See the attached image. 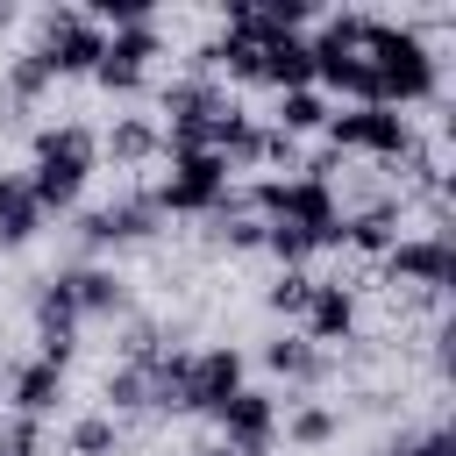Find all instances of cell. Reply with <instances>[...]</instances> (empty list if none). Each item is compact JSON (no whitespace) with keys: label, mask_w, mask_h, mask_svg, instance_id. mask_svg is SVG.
Instances as JSON below:
<instances>
[{"label":"cell","mask_w":456,"mask_h":456,"mask_svg":"<svg viewBox=\"0 0 456 456\" xmlns=\"http://www.w3.org/2000/svg\"><path fill=\"white\" fill-rule=\"evenodd\" d=\"M356 50H363V57H370V71H378V107L406 114V107L435 100V86H442V64H435V50H428L413 28L363 14V43H356Z\"/></svg>","instance_id":"1"},{"label":"cell","mask_w":456,"mask_h":456,"mask_svg":"<svg viewBox=\"0 0 456 456\" xmlns=\"http://www.w3.org/2000/svg\"><path fill=\"white\" fill-rule=\"evenodd\" d=\"M93 164H100V135L78 128V121H57V128H36V164L21 178H28L43 214H71L86 178H93Z\"/></svg>","instance_id":"2"},{"label":"cell","mask_w":456,"mask_h":456,"mask_svg":"<svg viewBox=\"0 0 456 456\" xmlns=\"http://www.w3.org/2000/svg\"><path fill=\"white\" fill-rule=\"evenodd\" d=\"M249 207L264 214V221H285V228H299V235H314V249H342V207H335V192H328V178H264V185H249Z\"/></svg>","instance_id":"3"},{"label":"cell","mask_w":456,"mask_h":456,"mask_svg":"<svg viewBox=\"0 0 456 456\" xmlns=\"http://www.w3.org/2000/svg\"><path fill=\"white\" fill-rule=\"evenodd\" d=\"M100 50H107V28H93L78 7H50L43 28H36V50H28V57H36L50 78H93Z\"/></svg>","instance_id":"4"},{"label":"cell","mask_w":456,"mask_h":456,"mask_svg":"<svg viewBox=\"0 0 456 456\" xmlns=\"http://www.w3.org/2000/svg\"><path fill=\"white\" fill-rule=\"evenodd\" d=\"M235 192V171L214 157V150H192V157H171V171L157 178V214H214L221 200Z\"/></svg>","instance_id":"5"},{"label":"cell","mask_w":456,"mask_h":456,"mask_svg":"<svg viewBox=\"0 0 456 456\" xmlns=\"http://www.w3.org/2000/svg\"><path fill=\"white\" fill-rule=\"evenodd\" d=\"M328 142L335 150H363L378 164H399L413 150V121L392 114V107H335L328 114Z\"/></svg>","instance_id":"6"},{"label":"cell","mask_w":456,"mask_h":456,"mask_svg":"<svg viewBox=\"0 0 456 456\" xmlns=\"http://www.w3.org/2000/svg\"><path fill=\"white\" fill-rule=\"evenodd\" d=\"M378 278H385V285L449 292V285H456V242H449L442 228H428V235H399V242L378 256Z\"/></svg>","instance_id":"7"},{"label":"cell","mask_w":456,"mask_h":456,"mask_svg":"<svg viewBox=\"0 0 456 456\" xmlns=\"http://www.w3.org/2000/svg\"><path fill=\"white\" fill-rule=\"evenodd\" d=\"M235 392H242V356H235L228 342H214V349H185L178 413H200V420H214V413H221Z\"/></svg>","instance_id":"8"},{"label":"cell","mask_w":456,"mask_h":456,"mask_svg":"<svg viewBox=\"0 0 456 456\" xmlns=\"http://www.w3.org/2000/svg\"><path fill=\"white\" fill-rule=\"evenodd\" d=\"M157 200L150 192H121V200H107V207H93V214H78V249H86V264H93V249H121V242H150L157 235Z\"/></svg>","instance_id":"9"},{"label":"cell","mask_w":456,"mask_h":456,"mask_svg":"<svg viewBox=\"0 0 456 456\" xmlns=\"http://www.w3.org/2000/svg\"><path fill=\"white\" fill-rule=\"evenodd\" d=\"M164 57V36H157V21H142V28H114L107 36V50H100V64H93V86L100 93H142V78H150V64Z\"/></svg>","instance_id":"10"},{"label":"cell","mask_w":456,"mask_h":456,"mask_svg":"<svg viewBox=\"0 0 456 456\" xmlns=\"http://www.w3.org/2000/svg\"><path fill=\"white\" fill-rule=\"evenodd\" d=\"M214 428H221V442H228L235 456H271V442H278V399L242 385V392L214 413Z\"/></svg>","instance_id":"11"},{"label":"cell","mask_w":456,"mask_h":456,"mask_svg":"<svg viewBox=\"0 0 456 456\" xmlns=\"http://www.w3.org/2000/svg\"><path fill=\"white\" fill-rule=\"evenodd\" d=\"M57 285L71 292V314H78V321H114V314L128 306V278H121L114 264H64Z\"/></svg>","instance_id":"12"},{"label":"cell","mask_w":456,"mask_h":456,"mask_svg":"<svg viewBox=\"0 0 456 456\" xmlns=\"http://www.w3.org/2000/svg\"><path fill=\"white\" fill-rule=\"evenodd\" d=\"M349 328H356V299H349V285L314 278V299H306V314H299V335H306L314 349H328V342H349Z\"/></svg>","instance_id":"13"},{"label":"cell","mask_w":456,"mask_h":456,"mask_svg":"<svg viewBox=\"0 0 456 456\" xmlns=\"http://www.w3.org/2000/svg\"><path fill=\"white\" fill-rule=\"evenodd\" d=\"M256 86H278V93L314 86V50H306V36H271V43H256Z\"/></svg>","instance_id":"14"},{"label":"cell","mask_w":456,"mask_h":456,"mask_svg":"<svg viewBox=\"0 0 456 456\" xmlns=\"http://www.w3.org/2000/svg\"><path fill=\"white\" fill-rule=\"evenodd\" d=\"M43 207H36V192H28V178L21 171H0V249H21V242H36L43 235Z\"/></svg>","instance_id":"15"},{"label":"cell","mask_w":456,"mask_h":456,"mask_svg":"<svg viewBox=\"0 0 456 456\" xmlns=\"http://www.w3.org/2000/svg\"><path fill=\"white\" fill-rule=\"evenodd\" d=\"M7 399H14L7 413H28V420H50V413H57V399H64V370L36 356V363H21V370L7 378Z\"/></svg>","instance_id":"16"},{"label":"cell","mask_w":456,"mask_h":456,"mask_svg":"<svg viewBox=\"0 0 456 456\" xmlns=\"http://www.w3.org/2000/svg\"><path fill=\"white\" fill-rule=\"evenodd\" d=\"M264 363H271V378H285V385H321V378H328V349H314L306 335H271V342H264Z\"/></svg>","instance_id":"17"},{"label":"cell","mask_w":456,"mask_h":456,"mask_svg":"<svg viewBox=\"0 0 456 456\" xmlns=\"http://www.w3.org/2000/svg\"><path fill=\"white\" fill-rule=\"evenodd\" d=\"M342 242L363 249V256H385V249L399 242V200H378V207H363V214H342Z\"/></svg>","instance_id":"18"},{"label":"cell","mask_w":456,"mask_h":456,"mask_svg":"<svg viewBox=\"0 0 456 456\" xmlns=\"http://www.w3.org/2000/svg\"><path fill=\"white\" fill-rule=\"evenodd\" d=\"M328 114H335V107L321 100V86H299V93H278V114H271V128L299 142V135H314V128H328Z\"/></svg>","instance_id":"19"},{"label":"cell","mask_w":456,"mask_h":456,"mask_svg":"<svg viewBox=\"0 0 456 456\" xmlns=\"http://www.w3.org/2000/svg\"><path fill=\"white\" fill-rule=\"evenodd\" d=\"M114 164H150V157H164V135H157V121H142V114H121L114 128H107V142H100Z\"/></svg>","instance_id":"20"},{"label":"cell","mask_w":456,"mask_h":456,"mask_svg":"<svg viewBox=\"0 0 456 456\" xmlns=\"http://www.w3.org/2000/svg\"><path fill=\"white\" fill-rule=\"evenodd\" d=\"M335 435H342V413L321 406V399H306V406L285 413V442H299V449H328Z\"/></svg>","instance_id":"21"},{"label":"cell","mask_w":456,"mask_h":456,"mask_svg":"<svg viewBox=\"0 0 456 456\" xmlns=\"http://www.w3.org/2000/svg\"><path fill=\"white\" fill-rule=\"evenodd\" d=\"M64 449L71 456H121V420L114 413H78L64 428Z\"/></svg>","instance_id":"22"},{"label":"cell","mask_w":456,"mask_h":456,"mask_svg":"<svg viewBox=\"0 0 456 456\" xmlns=\"http://www.w3.org/2000/svg\"><path fill=\"white\" fill-rule=\"evenodd\" d=\"M370 456H456V428H449V420H435V428H399V435H385Z\"/></svg>","instance_id":"23"},{"label":"cell","mask_w":456,"mask_h":456,"mask_svg":"<svg viewBox=\"0 0 456 456\" xmlns=\"http://www.w3.org/2000/svg\"><path fill=\"white\" fill-rule=\"evenodd\" d=\"M50 86H57V78H50V71H43V64H36L28 50H21V57H7V78H0V100H7L14 114H21V107H36V100H43Z\"/></svg>","instance_id":"24"},{"label":"cell","mask_w":456,"mask_h":456,"mask_svg":"<svg viewBox=\"0 0 456 456\" xmlns=\"http://www.w3.org/2000/svg\"><path fill=\"white\" fill-rule=\"evenodd\" d=\"M100 392H107V413H114V420H121V413H142V406H150V378H142V363H114Z\"/></svg>","instance_id":"25"},{"label":"cell","mask_w":456,"mask_h":456,"mask_svg":"<svg viewBox=\"0 0 456 456\" xmlns=\"http://www.w3.org/2000/svg\"><path fill=\"white\" fill-rule=\"evenodd\" d=\"M306 299H314V271H278V278L264 285V306H271L278 321H299Z\"/></svg>","instance_id":"26"},{"label":"cell","mask_w":456,"mask_h":456,"mask_svg":"<svg viewBox=\"0 0 456 456\" xmlns=\"http://www.w3.org/2000/svg\"><path fill=\"white\" fill-rule=\"evenodd\" d=\"M0 456H50V420L0 413Z\"/></svg>","instance_id":"27"},{"label":"cell","mask_w":456,"mask_h":456,"mask_svg":"<svg viewBox=\"0 0 456 456\" xmlns=\"http://www.w3.org/2000/svg\"><path fill=\"white\" fill-rule=\"evenodd\" d=\"M192 456H235V449H228V442H200Z\"/></svg>","instance_id":"28"},{"label":"cell","mask_w":456,"mask_h":456,"mask_svg":"<svg viewBox=\"0 0 456 456\" xmlns=\"http://www.w3.org/2000/svg\"><path fill=\"white\" fill-rule=\"evenodd\" d=\"M14 14H21V7H14V0H0V28H14Z\"/></svg>","instance_id":"29"}]
</instances>
